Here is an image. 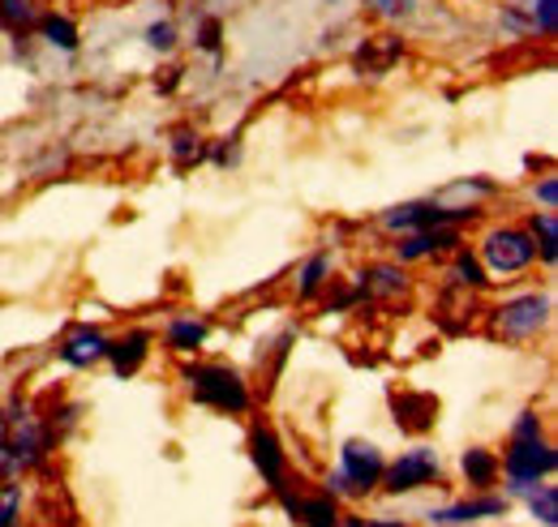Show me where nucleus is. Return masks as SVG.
I'll return each mask as SVG.
<instances>
[{
  "instance_id": "obj_1",
  "label": "nucleus",
  "mask_w": 558,
  "mask_h": 527,
  "mask_svg": "<svg viewBox=\"0 0 558 527\" xmlns=\"http://www.w3.org/2000/svg\"><path fill=\"white\" fill-rule=\"evenodd\" d=\"M383 451L374 442H344L340 467L327 476V498H361L383 480Z\"/></svg>"
},
{
  "instance_id": "obj_2",
  "label": "nucleus",
  "mask_w": 558,
  "mask_h": 527,
  "mask_svg": "<svg viewBox=\"0 0 558 527\" xmlns=\"http://www.w3.org/2000/svg\"><path fill=\"white\" fill-rule=\"evenodd\" d=\"M558 467L555 446L537 433V438H511V451H507V463H498V471H507L511 489L515 493H533L537 480H546Z\"/></svg>"
},
{
  "instance_id": "obj_3",
  "label": "nucleus",
  "mask_w": 558,
  "mask_h": 527,
  "mask_svg": "<svg viewBox=\"0 0 558 527\" xmlns=\"http://www.w3.org/2000/svg\"><path fill=\"white\" fill-rule=\"evenodd\" d=\"M185 382H190V391H194L198 403H210L219 412H245L250 407L245 382L232 369H223V365H190Z\"/></svg>"
},
{
  "instance_id": "obj_4",
  "label": "nucleus",
  "mask_w": 558,
  "mask_h": 527,
  "mask_svg": "<svg viewBox=\"0 0 558 527\" xmlns=\"http://www.w3.org/2000/svg\"><path fill=\"white\" fill-rule=\"evenodd\" d=\"M533 258H537V241L529 232L494 228L482 241V266L489 274H520L524 266H533Z\"/></svg>"
},
{
  "instance_id": "obj_5",
  "label": "nucleus",
  "mask_w": 558,
  "mask_h": 527,
  "mask_svg": "<svg viewBox=\"0 0 558 527\" xmlns=\"http://www.w3.org/2000/svg\"><path fill=\"white\" fill-rule=\"evenodd\" d=\"M546 322H550V296H537V292L494 309V330L502 339H533Z\"/></svg>"
},
{
  "instance_id": "obj_6",
  "label": "nucleus",
  "mask_w": 558,
  "mask_h": 527,
  "mask_svg": "<svg viewBox=\"0 0 558 527\" xmlns=\"http://www.w3.org/2000/svg\"><path fill=\"white\" fill-rule=\"evenodd\" d=\"M383 480H387L391 493H413L421 485L438 480V455L429 446H413V451H404L391 467H383Z\"/></svg>"
},
{
  "instance_id": "obj_7",
  "label": "nucleus",
  "mask_w": 558,
  "mask_h": 527,
  "mask_svg": "<svg viewBox=\"0 0 558 527\" xmlns=\"http://www.w3.org/2000/svg\"><path fill=\"white\" fill-rule=\"evenodd\" d=\"M477 210H442L438 201H409L383 215V228L391 232H421V228H438V223H456V219H473Z\"/></svg>"
},
{
  "instance_id": "obj_8",
  "label": "nucleus",
  "mask_w": 558,
  "mask_h": 527,
  "mask_svg": "<svg viewBox=\"0 0 558 527\" xmlns=\"http://www.w3.org/2000/svg\"><path fill=\"white\" fill-rule=\"evenodd\" d=\"M108 334L95 327H82L73 330L70 339L61 343V360L73 365V369H90V365H99V360H108Z\"/></svg>"
},
{
  "instance_id": "obj_9",
  "label": "nucleus",
  "mask_w": 558,
  "mask_h": 527,
  "mask_svg": "<svg viewBox=\"0 0 558 527\" xmlns=\"http://www.w3.org/2000/svg\"><path fill=\"white\" fill-rule=\"evenodd\" d=\"M391 412H396V425H400L404 433H425V429H434V420H438V399L409 391V395L391 399Z\"/></svg>"
},
{
  "instance_id": "obj_10",
  "label": "nucleus",
  "mask_w": 558,
  "mask_h": 527,
  "mask_svg": "<svg viewBox=\"0 0 558 527\" xmlns=\"http://www.w3.org/2000/svg\"><path fill=\"white\" fill-rule=\"evenodd\" d=\"M250 451H254V463H258L263 480H267L276 493L279 489H288V485H283V476H288V459H283V451H279L276 433H271V429H254Z\"/></svg>"
},
{
  "instance_id": "obj_11",
  "label": "nucleus",
  "mask_w": 558,
  "mask_h": 527,
  "mask_svg": "<svg viewBox=\"0 0 558 527\" xmlns=\"http://www.w3.org/2000/svg\"><path fill=\"white\" fill-rule=\"evenodd\" d=\"M283 506L292 519H301L305 527H340V511H336V498H292L288 489H279Z\"/></svg>"
},
{
  "instance_id": "obj_12",
  "label": "nucleus",
  "mask_w": 558,
  "mask_h": 527,
  "mask_svg": "<svg viewBox=\"0 0 558 527\" xmlns=\"http://www.w3.org/2000/svg\"><path fill=\"white\" fill-rule=\"evenodd\" d=\"M494 515H507V498H473V502H456V506L429 515V524L464 527V524H477V519H494Z\"/></svg>"
},
{
  "instance_id": "obj_13",
  "label": "nucleus",
  "mask_w": 558,
  "mask_h": 527,
  "mask_svg": "<svg viewBox=\"0 0 558 527\" xmlns=\"http://www.w3.org/2000/svg\"><path fill=\"white\" fill-rule=\"evenodd\" d=\"M146 352H150V334H146V330H134L130 339H117V343H108V360H112L117 378H130V373H138V365L146 360Z\"/></svg>"
},
{
  "instance_id": "obj_14",
  "label": "nucleus",
  "mask_w": 558,
  "mask_h": 527,
  "mask_svg": "<svg viewBox=\"0 0 558 527\" xmlns=\"http://www.w3.org/2000/svg\"><path fill=\"white\" fill-rule=\"evenodd\" d=\"M400 52H404V44H400L396 35L365 39V48L356 52V69H365V73H387V69L400 61Z\"/></svg>"
},
{
  "instance_id": "obj_15",
  "label": "nucleus",
  "mask_w": 558,
  "mask_h": 527,
  "mask_svg": "<svg viewBox=\"0 0 558 527\" xmlns=\"http://www.w3.org/2000/svg\"><path fill=\"white\" fill-rule=\"evenodd\" d=\"M460 467H464V476H469V485H473V489H486V485H494V480H498V459H494L489 451H482V446L464 451Z\"/></svg>"
},
{
  "instance_id": "obj_16",
  "label": "nucleus",
  "mask_w": 558,
  "mask_h": 527,
  "mask_svg": "<svg viewBox=\"0 0 558 527\" xmlns=\"http://www.w3.org/2000/svg\"><path fill=\"white\" fill-rule=\"evenodd\" d=\"M203 343H207V322L181 318V322L168 327V347H177V352H194V347H203Z\"/></svg>"
},
{
  "instance_id": "obj_17",
  "label": "nucleus",
  "mask_w": 558,
  "mask_h": 527,
  "mask_svg": "<svg viewBox=\"0 0 558 527\" xmlns=\"http://www.w3.org/2000/svg\"><path fill=\"white\" fill-rule=\"evenodd\" d=\"M529 511L542 527H558V489L555 485H537L529 493Z\"/></svg>"
},
{
  "instance_id": "obj_18",
  "label": "nucleus",
  "mask_w": 558,
  "mask_h": 527,
  "mask_svg": "<svg viewBox=\"0 0 558 527\" xmlns=\"http://www.w3.org/2000/svg\"><path fill=\"white\" fill-rule=\"evenodd\" d=\"M44 39L52 48H61V52H77V26H73L70 17H61V13H48L44 17Z\"/></svg>"
},
{
  "instance_id": "obj_19",
  "label": "nucleus",
  "mask_w": 558,
  "mask_h": 527,
  "mask_svg": "<svg viewBox=\"0 0 558 527\" xmlns=\"http://www.w3.org/2000/svg\"><path fill=\"white\" fill-rule=\"evenodd\" d=\"M533 241H542V258L555 266V258H558V215L555 210L533 215Z\"/></svg>"
},
{
  "instance_id": "obj_20",
  "label": "nucleus",
  "mask_w": 558,
  "mask_h": 527,
  "mask_svg": "<svg viewBox=\"0 0 558 527\" xmlns=\"http://www.w3.org/2000/svg\"><path fill=\"white\" fill-rule=\"evenodd\" d=\"M172 159H177L181 168L198 163V159H203V137L194 130H177L172 133Z\"/></svg>"
},
{
  "instance_id": "obj_21",
  "label": "nucleus",
  "mask_w": 558,
  "mask_h": 527,
  "mask_svg": "<svg viewBox=\"0 0 558 527\" xmlns=\"http://www.w3.org/2000/svg\"><path fill=\"white\" fill-rule=\"evenodd\" d=\"M451 279L460 283V287H486V266L477 262V258H469V254H456V262H451Z\"/></svg>"
},
{
  "instance_id": "obj_22",
  "label": "nucleus",
  "mask_w": 558,
  "mask_h": 527,
  "mask_svg": "<svg viewBox=\"0 0 558 527\" xmlns=\"http://www.w3.org/2000/svg\"><path fill=\"white\" fill-rule=\"evenodd\" d=\"M361 287H365V292L387 296V292H400V287H404V274H400V266H374V270H369V279H365Z\"/></svg>"
},
{
  "instance_id": "obj_23",
  "label": "nucleus",
  "mask_w": 558,
  "mask_h": 527,
  "mask_svg": "<svg viewBox=\"0 0 558 527\" xmlns=\"http://www.w3.org/2000/svg\"><path fill=\"white\" fill-rule=\"evenodd\" d=\"M429 254H438L429 228H421V232H413V236L400 241V262H421V258H429Z\"/></svg>"
},
{
  "instance_id": "obj_24",
  "label": "nucleus",
  "mask_w": 558,
  "mask_h": 527,
  "mask_svg": "<svg viewBox=\"0 0 558 527\" xmlns=\"http://www.w3.org/2000/svg\"><path fill=\"white\" fill-rule=\"evenodd\" d=\"M327 270H331V258H327V254L310 258V266L301 270V296H314V292L327 283Z\"/></svg>"
},
{
  "instance_id": "obj_25",
  "label": "nucleus",
  "mask_w": 558,
  "mask_h": 527,
  "mask_svg": "<svg viewBox=\"0 0 558 527\" xmlns=\"http://www.w3.org/2000/svg\"><path fill=\"white\" fill-rule=\"evenodd\" d=\"M17 515H22V489L0 485V527H17Z\"/></svg>"
},
{
  "instance_id": "obj_26",
  "label": "nucleus",
  "mask_w": 558,
  "mask_h": 527,
  "mask_svg": "<svg viewBox=\"0 0 558 527\" xmlns=\"http://www.w3.org/2000/svg\"><path fill=\"white\" fill-rule=\"evenodd\" d=\"M0 22L13 26V30L31 26V4L26 0H0Z\"/></svg>"
},
{
  "instance_id": "obj_27",
  "label": "nucleus",
  "mask_w": 558,
  "mask_h": 527,
  "mask_svg": "<svg viewBox=\"0 0 558 527\" xmlns=\"http://www.w3.org/2000/svg\"><path fill=\"white\" fill-rule=\"evenodd\" d=\"M555 26H558V0H537L533 4V30L555 35Z\"/></svg>"
},
{
  "instance_id": "obj_28",
  "label": "nucleus",
  "mask_w": 558,
  "mask_h": 527,
  "mask_svg": "<svg viewBox=\"0 0 558 527\" xmlns=\"http://www.w3.org/2000/svg\"><path fill=\"white\" fill-rule=\"evenodd\" d=\"M146 44H150V48H159V52H168V48L177 44V30H172V22H155V26L146 30Z\"/></svg>"
},
{
  "instance_id": "obj_29",
  "label": "nucleus",
  "mask_w": 558,
  "mask_h": 527,
  "mask_svg": "<svg viewBox=\"0 0 558 527\" xmlns=\"http://www.w3.org/2000/svg\"><path fill=\"white\" fill-rule=\"evenodd\" d=\"M219 35H223L219 17H207L203 30H198V48H203V52H219Z\"/></svg>"
},
{
  "instance_id": "obj_30",
  "label": "nucleus",
  "mask_w": 558,
  "mask_h": 527,
  "mask_svg": "<svg viewBox=\"0 0 558 527\" xmlns=\"http://www.w3.org/2000/svg\"><path fill=\"white\" fill-rule=\"evenodd\" d=\"M537 433H542V420H537V412H520V420H515L511 438H537Z\"/></svg>"
},
{
  "instance_id": "obj_31",
  "label": "nucleus",
  "mask_w": 558,
  "mask_h": 527,
  "mask_svg": "<svg viewBox=\"0 0 558 527\" xmlns=\"http://www.w3.org/2000/svg\"><path fill=\"white\" fill-rule=\"evenodd\" d=\"M369 4H374L383 17H404V13L413 9V0H369Z\"/></svg>"
},
{
  "instance_id": "obj_32",
  "label": "nucleus",
  "mask_w": 558,
  "mask_h": 527,
  "mask_svg": "<svg viewBox=\"0 0 558 527\" xmlns=\"http://www.w3.org/2000/svg\"><path fill=\"white\" fill-rule=\"evenodd\" d=\"M533 194L542 198V206H546V210H555V206H558V181H555V176H546V181H542Z\"/></svg>"
},
{
  "instance_id": "obj_33",
  "label": "nucleus",
  "mask_w": 558,
  "mask_h": 527,
  "mask_svg": "<svg viewBox=\"0 0 558 527\" xmlns=\"http://www.w3.org/2000/svg\"><path fill=\"white\" fill-rule=\"evenodd\" d=\"M4 438H9V416L0 412V451H4Z\"/></svg>"
},
{
  "instance_id": "obj_34",
  "label": "nucleus",
  "mask_w": 558,
  "mask_h": 527,
  "mask_svg": "<svg viewBox=\"0 0 558 527\" xmlns=\"http://www.w3.org/2000/svg\"><path fill=\"white\" fill-rule=\"evenodd\" d=\"M340 527H365V519H356V515H340Z\"/></svg>"
},
{
  "instance_id": "obj_35",
  "label": "nucleus",
  "mask_w": 558,
  "mask_h": 527,
  "mask_svg": "<svg viewBox=\"0 0 558 527\" xmlns=\"http://www.w3.org/2000/svg\"><path fill=\"white\" fill-rule=\"evenodd\" d=\"M369 527H404V524H391V519H378V524H369Z\"/></svg>"
}]
</instances>
